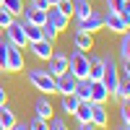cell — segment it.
I'll use <instances>...</instances> for the list:
<instances>
[{"instance_id": "7bdbcfd3", "label": "cell", "mask_w": 130, "mask_h": 130, "mask_svg": "<svg viewBox=\"0 0 130 130\" xmlns=\"http://www.w3.org/2000/svg\"><path fill=\"white\" fill-rule=\"evenodd\" d=\"M127 130H130V125H127Z\"/></svg>"}, {"instance_id": "f546056e", "label": "cell", "mask_w": 130, "mask_h": 130, "mask_svg": "<svg viewBox=\"0 0 130 130\" xmlns=\"http://www.w3.org/2000/svg\"><path fill=\"white\" fill-rule=\"evenodd\" d=\"M57 34H60V31H57L55 26H52V24H44V26H42V37H44V39L55 42V39H57Z\"/></svg>"}, {"instance_id": "6da1fadb", "label": "cell", "mask_w": 130, "mask_h": 130, "mask_svg": "<svg viewBox=\"0 0 130 130\" xmlns=\"http://www.w3.org/2000/svg\"><path fill=\"white\" fill-rule=\"evenodd\" d=\"M29 83L34 86L37 91H42V94H57L55 75L47 73V68H34V70H29Z\"/></svg>"}, {"instance_id": "5bb4252c", "label": "cell", "mask_w": 130, "mask_h": 130, "mask_svg": "<svg viewBox=\"0 0 130 130\" xmlns=\"http://www.w3.org/2000/svg\"><path fill=\"white\" fill-rule=\"evenodd\" d=\"M109 99V91H107V86L102 81H91V102L94 104H104Z\"/></svg>"}, {"instance_id": "44dd1931", "label": "cell", "mask_w": 130, "mask_h": 130, "mask_svg": "<svg viewBox=\"0 0 130 130\" xmlns=\"http://www.w3.org/2000/svg\"><path fill=\"white\" fill-rule=\"evenodd\" d=\"M3 8L8 10L13 18L24 16V8H26V0H3Z\"/></svg>"}, {"instance_id": "7402d4cb", "label": "cell", "mask_w": 130, "mask_h": 130, "mask_svg": "<svg viewBox=\"0 0 130 130\" xmlns=\"http://www.w3.org/2000/svg\"><path fill=\"white\" fill-rule=\"evenodd\" d=\"M91 10H94V8H91L89 0H73V16H75V18H86Z\"/></svg>"}, {"instance_id": "52a82bcc", "label": "cell", "mask_w": 130, "mask_h": 130, "mask_svg": "<svg viewBox=\"0 0 130 130\" xmlns=\"http://www.w3.org/2000/svg\"><path fill=\"white\" fill-rule=\"evenodd\" d=\"M24 70V55L21 50L8 44V60H5V73H21Z\"/></svg>"}, {"instance_id": "3957f363", "label": "cell", "mask_w": 130, "mask_h": 130, "mask_svg": "<svg viewBox=\"0 0 130 130\" xmlns=\"http://www.w3.org/2000/svg\"><path fill=\"white\" fill-rule=\"evenodd\" d=\"M102 60H104L102 83L107 86V91H109V96H112L115 89H117V83H120V65H117V60H115L112 55H107V57H102Z\"/></svg>"}, {"instance_id": "4dcf8cb0", "label": "cell", "mask_w": 130, "mask_h": 130, "mask_svg": "<svg viewBox=\"0 0 130 130\" xmlns=\"http://www.w3.org/2000/svg\"><path fill=\"white\" fill-rule=\"evenodd\" d=\"M55 8H57V10H62V13L68 16V18L73 16V0H60V3H57Z\"/></svg>"}, {"instance_id": "ffe728a7", "label": "cell", "mask_w": 130, "mask_h": 130, "mask_svg": "<svg viewBox=\"0 0 130 130\" xmlns=\"http://www.w3.org/2000/svg\"><path fill=\"white\" fill-rule=\"evenodd\" d=\"M34 112H37V117H44V120H50L55 109H52V104H50L47 96H42V99H37V104H34Z\"/></svg>"}, {"instance_id": "d6986e66", "label": "cell", "mask_w": 130, "mask_h": 130, "mask_svg": "<svg viewBox=\"0 0 130 130\" xmlns=\"http://www.w3.org/2000/svg\"><path fill=\"white\" fill-rule=\"evenodd\" d=\"M13 125H16V115L8 104H3L0 107V130H10Z\"/></svg>"}, {"instance_id": "60d3db41", "label": "cell", "mask_w": 130, "mask_h": 130, "mask_svg": "<svg viewBox=\"0 0 130 130\" xmlns=\"http://www.w3.org/2000/svg\"><path fill=\"white\" fill-rule=\"evenodd\" d=\"M0 39H3V26H0Z\"/></svg>"}, {"instance_id": "4fadbf2b", "label": "cell", "mask_w": 130, "mask_h": 130, "mask_svg": "<svg viewBox=\"0 0 130 130\" xmlns=\"http://www.w3.org/2000/svg\"><path fill=\"white\" fill-rule=\"evenodd\" d=\"M29 47H31V52H34V55H37L39 60H47V57L52 55V50H55L50 39H39V42H31Z\"/></svg>"}, {"instance_id": "9a60e30c", "label": "cell", "mask_w": 130, "mask_h": 130, "mask_svg": "<svg viewBox=\"0 0 130 130\" xmlns=\"http://www.w3.org/2000/svg\"><path fill=\"white\" fill-rule=\"evenodd\" d=\"M91 122L96 127H107V125H109V115H107L104 104H94L91 107Z\"/></svg>"}, {"instance_id": "83f0119b", "label": "cell", "mask_w": 130, "mask_h": 130, "mask_svg": "<svg viewBox=\"0 0 130 130\" xmlns=\"http://www.w3.org/2000/svg\"><path fill=\"white\" fill-rule=\"evenodd\" d=\"M26 125H29V130H50V127H47V120H44V117H37V115L31 117Z\"/></svg>"}, {"instance_id": "1f68e13d", "label": "cell", "mask_w": 130, "mask_h": 130, "mask_svg": "<svg viewBox=\"0 0 130 130\" xmlns=\"http://www.w3.org/2000/svg\"><path fill=\"white\" fill-rule=\"evenodd\" d=\"M5 60H8V42L0 39V70H5Z\"/></svg>"}, {"instance_id": "d6a6232c", "label": "cell", "mask_w": 130, "mask_h": 130, "mask_svg": "<svg viewBox=\"0 0 130 130\" xmlns=\"http://www.w3.org/2000/svg\"><path fill=\"white\" fill-rule=\"evenodd\" d=\"M104 8H107V13H117L122 8V0H104Z\"/></svg>"}, {"instance_id": "b9f144b4", "label": "cell", "mask_w": 130, "mask_h": 130, "mask_svg": "<svg viewBox=\"0 0 130 130\" xmlns=\"http://www.w3.org/2000/svg\"><path fill=\"white\" fill-rule=\"evenodd\" d=\"M0 5H3V0H0Z\"/></svg>"}, {"instance_id": "5b68a950", "label": "cell", "mask_w": 130, "mask_h": 130, "mask_svg": "<svg viewBox=\"0 0 130 130\" xmlns=\"http://www.w3.org/2000/svg\"><path fill=\"white\" fill-rule=\"evenodd\" d=\"M75 29L89 31V34H94V31H102V29H104V16L99 13V10H91L86 18H78V21H75Z\"/></svg>"}, {"instance_id": "4316f807", "label": "cell", "mask_w": 130, "mask_h": 130, "mask_svg": "<svg viewBox=\"0 0 130 130\" xmlns=\"http://www.w3.org/2000/svg\"><path fill=\"white\" fill-rule=\"evenodd\" d=\"M120 120L122 125H130V99H120Z\"/></svg>"}, {"instance_id": "8d00e7d4", "label": "cell", "mask_w": 130, "mask_h": 130, "mask_svg": "<svg viewBox=\"0 0 130 130\" xmlns=\"http://www.w3.org/2000/svg\"><path fill=\"white\" fill-rule=\"evenodd\" d=\"M8 102V94H5V89H3V86H0V107H3Z\"/></svg>"}, {"instance_id": "ba28073f", "label": "cell", "mask_w": 130, "mask_h": 130, "mask_svg": "<svg viewBox=\"0 0 130 130\" xmlns=\"http://www.w3.org/2000/svg\"><path fill=\"white\" fill-rule=\"evenodd\" d=\"M24 21H26V24H34V26H44L47 24V10H42V8L29 3L24 8Z\"/></svg>"}, {"instance_id": "e575fe53", "label": "cell", "mask_w": 130, "mask_h": 130, "mask_svg": "<svg viewBox=\"0 0 130 130\" xmlns=\"http://www.w3.org/2000/svg\"><path fill=\"white\" fill-rule=\"evenodd\" d=\"M122 78H130V60H122Z\"/></svg>"}, {"instance_id": "e0dca14e", "label": "cell", "mask_w": 130, "mask_h": 130, "mask_svg": "<svg viewBox=\"0 0 130 130\" xmlns=\"http://www.w3.org/2000/svg\"><path fill=\"white\" fill-rule=\"evenodd\" d=\"M102 73H104V60L102 57H89V78L91 81H102Z\"/></svg>"}, {"instance_id": "ab89813d", "label": "cell", "mask_w": 130, "mask_h": 130, "mask_svg": "<svg viewBox=\"0 0 130 130\" xmlns=\"http://www.w3.org/2000/svg\"><path fill=\"white\" fill-rule=\"evenodd\" d=\"M117 130H127V125H122V127H117Z\"/></svg>"}, {"instance_id": "d590c367", "label": "cell", "mask_w": 130, "mask_h": 130, "mask_svg": "<svg viewBox=\"0 0 130 130\" xmlns=\"http://www.w3.org/2000/svg\"><path fill=\"white\" fill-rule=\"evenodd\" d=\"M78 130H99V127H96L94 122H81V127Z\"/></svg>"}, {"instance_id": "603a6c76", "label": "cell", "mask_w": 130, "mask_h": 130, "mask_svg": "<svg viewBox=\"0 0 130 130\" xmlns=\"http://www.w3.org/2000/svg\"><path fill=\"white\" fill-rule=\"evenodd\" d=\"M91 107H94V102H78V109H75L78 122H91Z\"/></svg>"}, {"instance_id": "8992f818", "label": "cell", "mask_w": 130, "mask_h": 130, "mask_svg": "<svg viewBox=\"0 0 130 130\" xmlns=\"http://www.w3.org/2000/svg\"><path fill=\"white\" fill-rule=\"evenodd\" d=\"M68 70V52H55L52 50V55L47 57V73H52L57 78L60 73Z\"/></svg>"}, {"instance_id": "7c38bea8", "label": "cell", "mask_w": 130, "mask_h": 130, "mask_svg": "<svg viewBox=\"0 0 130 130\" xmlns=\"http://www.w3.org/2000/svg\"><path fill=\"white\" fill-rule=\"evenodd\" d=\"M104 26L115 31V34H125L127 26H125V21L120 18V13H104Z\"/></svg>"}, {"instance_id": "836d02e7", "label": "cell", "mask_w": 130, "mask_h": 130, "mask_svg": "<svg viewBox=\"0 0 130 130\" xmlns=\"http://www.w3.org/2000/svg\"><path fill=\"white\" fill-rule=\"evenodd\" d=\"M10 24H13V16H10L8 10H5L3 5H0V26L5 29V26H10Z\"/></svg>"}, {"instance_id": "74e56055", "label": "cell", "mask_w": 130, "mask_h": 130, "mask_svg": "<svg viewBox=\"0 0 130 130\" xmlns=\"http://www.w3.org/2000/svg\"><path fill=\"white\" fill-rule=\"evenodd\" d=\"M10 130H29V125H26V122H16Z\"/></svg>"}, {"instance_id": "8fae6325", "label": "cell", "mask_w": 130, "mask_h": 130, "mask_svg": "<svg viewBox=\"0 0 130 130\" xmlns=\"http://www.w3.org/2000/svg\"><path fill=\"white\" fill-rule=\"evenodd\" d=\"M73 44H75V50L89 52V50L94 47V34H89V31H81V29H75V34H73Z\"/></svg>"}, {"instance_id": "9c48e42d", "label": "cell", "mask_w": 130, "mask_h": 130, "mask_svg": "<svg viewBox=\"0 0 130 130\" xmlns=\"http://www.w3.org/2000/svg\"><path fill=\"white\" fill-rule=\"evenodd\" d=\"M55 83H57V94H73V91H75V83H78V78H75L70 70H65V73H60L57 78H55Z\"/></svg>"}, {"instance_id": "484cf974", "label": "cell", "mask_w": 130, "mask_h": 130, "mask_svg": "<svg viewBox=\"0 0 130 130\" xmlns=\"http://www.w3.org/2000/svg\"><path fill=\"white\" fill-rule=\"evenodd\" d=\"M120 60H130V29L120 39Z\"/></svg>"}, {"instance_id": "30bf717a", "label": "cell", "mask_w": 130, "mask_h": 130, "mask_svg": "<svg viewBox=\"0 0 130 130\" xmlns=\"http://www.w3.org/2000/svg\"><path fill=\"white\" fill-rule=\"evenodd\" d=\"M47 24H52L57 31H65V29H68V16H65L62 10H57L55 5H52V8L47 10Z\"/></svg>"}, {"instance_id": "2e32d148", "label": "cell", "mask_w": 130, "mask_h": 130, "mask_svg": "<svg viewBox=\"0 0 130 130\" xmlns=\"http://www.w3.org/2000/svg\"><path fill=\"white\" fill-rule=\"evenodd\" d=\"M75 96H78L81 102H91V78H78L75 83Z\"/></svg>"}, {"instance_id": "ac0fdd59", "label": "cell", "mask_w": 130, "mask_h": 130, "mask_svg": "<svg viewBox=\"0 0 130 130\" xmlns=\"http://www.w3.org/2000/svg\"><path fill=\"white\" fill-rule=\"evenodd\" d=\"M78 96L75 94H62V99H60V109L65 115H75V109H78Z\"/></svg>"}, {"instance_id": "d4e9b609", "label": "cell", "mask_w": 130, "mask_h": 130, "mask_svg": "<svg viewBox=\"0 0 130 130\" xmlns=\"http://www.w3.org/2000/svg\"><path fill=\"white\" fill-rule=\"evenodd\" d=\"M24 31H26V39H29V44H31V42H39V39H44V37H42V26H34V24H26V21H24Z\"/></svg>"}, {"instance_id": "f1b7e54d", "label": "cell", "mask_w": 130, "mask_h": 130, "mask_svg": "<svg viewBox=\"0 0 130 130\" xmlns=\"http://www.w3.org/2000/svg\"><path fill=\"white\" fill-rule=\"evenodd\" d=\"M47 127H50V130H68V122H65L62 117H55V115H52L50 120H47Z\"/></svg>"}, {"instance_id": "f35d334b", "label": "cell", "mask_w": 130, "mask_h": 130, "mask_svg": "<svg viewBox=\"0 0 130 130\" xmlns=\"http://www.w3.org/2000/svg\"><path fill=\"white\" fill-rule=\"evenodd\" d=\"M47 3H50V8H52V5H57V3H60V0H47Z\"/></svg>"}, {"instance_id": "cb8c5ba5", "label": "cell", "mask_w": 130, "mask_h": 130, "mask_svg": "<svg viewBox=\"0 0 130 130\" xmlns=\"http://www.w3.org/2000/svg\"><path fill=\"white\" fill-rule=\"evenodd\" d=\"M112 96H117V99H130V78H122L120 75V83H117Z\"/></svg>"}, {"instance_id": "7a4b0ae2", "label": "cell", "mask_w": 130, "mask_h": 130, "mask_svg": "<svg viewBox=\"0 0 130 130\" xmlns=\"http://www.w3.org/2000/svg\"><path fill=\"white\" fill-rule=\"evenodd\" d=\"M3 39L8 42V44H13V47H18V50H24V47H29V39H26V31H24V21H18V18H13V24L3 29Z\"/></svg>"}, {"instance_id": "277c9868", "label": "cell", "mask_w": 130, "mask_h": 130, "mask_svg": "<svg viewBox=\"0 0 130 130\" xmlns=\"http://www.w3.org/2000/svg\"><path fill=\"white\" fill-rule=\"evenodd\" d=\"M68 70L75 78H89V55L83 50H73L68 55Z\"/></svg>"}]
</instances>
